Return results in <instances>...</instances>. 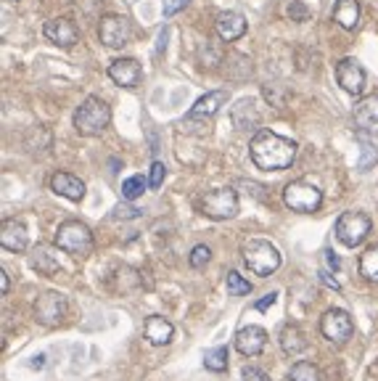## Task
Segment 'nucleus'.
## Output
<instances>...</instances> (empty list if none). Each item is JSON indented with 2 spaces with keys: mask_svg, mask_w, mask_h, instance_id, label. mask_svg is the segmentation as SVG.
<instances>
[{
  "mask_svg": "<svg viewBox=\"0 0 378 381\" xmlns=\"http://www.w3.org/2000/svg\"><path fill=\"white\" fill-rule=\"evenodd\" d=\"M252 162L264 173H281L288 170L297 159V143L291 138H283L273 130H259L249 143Z\"/></svg>",
  "mask_w": 378,
  "mask_h": 381,
  "instance_id": "f257e3e1",
  "label": "nucleus"
},
{
  "mask_svg": "<svg viewBox=\"0 0 378 381\" xmlns=\"http://www.w3.org/2000/svg\"><path fill=\"white\" fill-rule=\"evenodd\" d=\"M112 122V109L106 101H101L98 95H90L80 104V109L74 112V130L85 135V138H95Z\"/></svg>",
  "mask_w": 378,
  "mask_h": 381,
  "instance_id": "f03ea898",
  "label": "nucleus"
},
{
  "mask_svg": "<svg viewBox=\"0 0 378 381\" xmlns=\"http://www.w3.org/2000/svg\"><path fill=\"white\" fill-rule=\"evenodd\" d=\"M241 254H243V262L254 276L267 278L281 267V252L275 249V243L264 241V239H249L243 243Z\"/></svg>",
  "mask_w": 378,
  "mask_h": 381,
  "instance_id": "7ed1b4c3",
  "label": "nucleus"
},
{
  "mask_svg": "<svg viewBox=\"0 0 378 381\" xmlns=\"http://www.w3.org/2000/svg\"><path fill=\"white\" fill-rule=\"evenodd\" d=\"M56 246L61 252L72 254V257H88L93 252V231L80 222V220H67V222H61L56 231Z\"/></svg>",
  "mask_w": 378,
  "mask_h": 381,
  "instance_id": "20e7f679",
  "label": "nucleus"
},
{
  "mask_svg": "<svg viewBox=\"0 0 378 381\" xmlns=\"http://www.w3.org/2000/svg\"><path fill=\"white\" fill-rule=\"evenodd\" d=\"M283 201L288 209L309 215V212H318L323 204V191L318 185L307 183V180H294L283 188Z\"/></svg>",
  "mask_w": 378,
  "mask_h": 381,
  "instance_id": "39448f33",
  "label": "nucleus"
},
{
  "mask_svg": "<svg viewBox=\"0 0 378 381\" xmlns=\"http://www.w3.org/2000/svg\"><path fill=\"white\" fill-rule=\"evenodd\" d=\"M373 228V222L367 218L365 212H344L342 218L336 220V239L344 243V246H349V249H355L360 243L367 239V233Z\"/></svg>",
  "mask_w": 378,
  "mask_h": 381,
  "instance_id": "423d86ee",
  "label": "nucleus"
},
{
  "mask_svg": "<svg viewBox=\"0 0 378 381\" xmlns=\"http://www.w3.org/2000/svg\"><path fill=\"white\" fill-rule=\"evenodd\" d=\"M201 212L212 220H230L238 215V194L233 188H215L201 201Z\"/></svg>",
  "mask_w": 378,
  "mask_h": 381,
  "instance_id": "0eeeda50",
  "label": "nucleus"
},
{
  "mask_svg": "<svg viewBox=\"0 0 378 381\" xmlns=\"http://www.w3.org/2000/svg\"><path fill=\"white\" fill-rule=\"evenodd\" d=\"M67 312H69V302L61 291H46V294H40L37 302H34V318H37V323L43 326L64 323Z\"/></svg>",
  "mask_w": 378,
  "mask_h": 381,
  "instance_id": "6e6552de",
  "label": "nucleus"
},
{
  "mask_svg": "<svg viewBox=\"0 0 378 381\" xmlns=\"http://www.w3.org/2000/svg\"><path fill=\"white\" fill-rule=\"evenodd\" d=\"M320 334L328 342H333V345H344L349 336L355 334V321H352V315L346 310L333 307V310H328L320 318Z\"/></svg>",
  "mask_w": 378,
  "mask_h": 381,
  "instance_id": "1a4fd4ad",
  "label": "nucleus"
},
{
  "mask_svg": "<svg viewBox=\"0 0 378 381\" xmlns=\"http://www.w3.org/2000/svg\"><path fill=\"white\" fill-rule=\"evenodd\" d=\"M98 37H101V43L106 48H122L130 43V37H133V27L127 22L125 16H119V13H106L98 24Z\"/></svg>",
  "mask_w": 378,
  "mask_h": 381,
  "instance_id": "9d476101",
  "label": "nucleus"
},
{
  "mask_svg": "<svg viewBox=\"0 0 378 381\" xmlns=\"http://www.w3.org/2000/svg\"><path fill=\"white\" fill-rule=\"evenodd\" d=\"M365 69L360 67V61L357 58H342L339 64H336V82L342 85L344 93H349V95H363L365 91Z\"/></svg>",
  "mask_w": 378,
  "mask_h": 381,
  "instance_id": "9b49d317",
  "label": "nucleus"
},
{
  "mask_svg": "<svg viewBox=\"0 0 378 381\" xmlns=\"http://www.w3.org/2000/svg\"><path fill=\"white\" fill-rule=\"evenodd\" d=\"M233 345H236V349L243 358H257V355H262L264 347H267V331L262 326H243V328H238Z\"/></svg>",
  "mask_w": 378,
  "mask_h": 381,
  "instance_id": "f8f14e48",
  "label": "nucleus"
},
{
  "mask_svg": "<svg viewBox=\"0 0 378 381\" xmlns=\"http://www.w3.org/2000/svg\"><path fill=\"white\" fill-rule=\"evenodd\" d=\"M43 35H46L50 43H56V46L69 48L80 40V29H77V24L72 22V19L58 16V19H48V22L43 24Z\"/></svg>",
  "mask_w": 378,
  "mask_h": 381,
  "instance_id": "ddd939ff",
  "label": "nucleus"
},
{
  "mask_svg": "<svg viewBox=\"0 0 378 381\" xmlns=\"http://www.w3.org/2000/svg\"><path fill=\"white\" fill-rule=\"evenodd\" d=\"M0 246L6 252H24L29 246V233H27V225L16 218H6L3 225H0Z\"/></svg>",
  "mask_w": 378,
  "mask_h": 381,
  "instance_id": "4468645a",
  "label": "nucleus"
},
{
  "mask_svg": "<svg viewBox=\"0 0 378 381\" xmlns=\"http://www.w3.org/2000/svg\"><path fill=\"white\" fill-rule=\"evenodd\" d=\"M109 77L122 88H137L143 80V67L135 58H116L109 64Z\"/></svg>",
  "mask_w": 378,
  "mask_h": 381,
  "instance_id": "2eb2a0df",
  "label": "nucleus"
},
{
  "mask_svg": "<svg viewBox=\"0 0 378 381\" xmlns=\"http://www.w3.org/2000/svg\"><path fill=\"white\" fill-rule=\"evenodd\" d=\"M355 127L363 135H376L378 138V95H367L355 106Z\"/></svg>",
  "mask_w": 378,
  "mask_h": 381,
  "instance_id": "dca6fc26",
  "label": "nucleus"
},
{
  "mask_svg": "<svg viewBox=\"0 0 378 381\" xmlns=\"http://www.w3.org/2000/svg\"><path fill=\"white\" fill-rule=\"evenodd\" d=\"M217 35L225 40V43H233V40H238V37L246 35V16L238 11H222L217 16Z\"/></svg>",
  "mask_w": 378,
  "mask_h": 381,
  "instance_id": "f3484780",
  "label": "nucleus"
},
{
  "mask_svg": "<svg viewBox=\"0 0 378 381\" xmlns=\"http://www.w3.org/2000/svg\"><path fill=\"white\" fill-rule=\"evenodd\" d=\"M50 188L56 191L58 196L69 199V201H80L85 196V183L72 173H56L50 178Z\"/></svg>",
  "mask_w": 378,
  "mask_h": 381,
  "instance_id": "a211bd4d",
  "label": "nucleus"
},
{
  "mask_svg": "<svg viewBox=\"0 0 378 381\" xmlns=\"http://www.w3.org/2000/svg\"><path fill=\"white\" fill-rule=\"evenodd\" d=\"M143 334L149 339L151 345H170L172 336H175V326L167 321V318H161V315H149L146 318V323H143Z\"/></svg>",
  "mask_w": 378,
  "mask_h": 381,
  "instance_id": "6ab92c4d",
  "label": "nucleus"
},
{
  "mask_svg": "<svg viewBox=\"0 0 378 381\" xmlns=\"http://www.w3.org/2000/svg\"><path fill=\"white\" fill-rule=\"evenodd\" d=\"M228 104V91H212L201 95L194 106H191V112H188V119H198V116H215L222 109V106Z\"/></svg>",
  "mask_w": 378,
  "mask_h": 381,
  "instance_id": "aec40b11",
  "label": "nucleus"
},
{
  "mask_svg": "<svg viewBox=\"0 0 378 381\" xmlns=\"http://www.w3.org/2000/svg\"><path fill=\"white\" fill-rule=\"evenodd\" d=\"M307 334L302 331V326L297 323H286L281 328V349L286 352L288 358H297L307 349Z\"/></svg>",
  "mask_w": 378,
  "mask_h": 381,
  "instance_id": "412c9836",
  "label": "nucleus"
},
{
  "mask_svg": "<svg viewBox=\"0 0 378 381\" xmlns=\"http://www.w3.org/2000/svg\"><path fill=\"white\" fill-rule=\"evenodd\" d=\"M32 267L37 273H43V276H53L61 270V262H58V246H48V243H37L34 246V254H32Z\"/></svg>",
  "mask_w": 378,
  "mask_h": 381,
  "instance_id": "4be33fe9",
  "label": "nucleus"
},
{
  "mask_svg": "<svg viewBox=\"0 0 378 381\" xmlns=\"http://www.w3.org/2000/svg\"><path fill=\"white\" fill-rule=\"evenodd\" d=\"M230 119H233V125L241 127V130H249V127H257L259 125V109L254 104L252 98H241L238 104L233 106V112H230Z\"/></svg>",
  "mask_w": 378,
  "mask_h": 381,
  "instance_id": "5701e85b",
  "label": "nucleus"
},
{
  "mask_svg": "<svg viewBox=\"0 0 378 381\" xmlns=\"http://www.w3.org/2000/svg\"><path fill=\"white\" fill-rule=\"evenodd\" d=\"M333 22L344 29H355L360 24V0H339L333 6Z\"/></svg>",
  "mask_w": 378,
  "mask_h": 381,
  "instance_id": "b1692460",
  "label": "nucleus"
},
{
  "mask_svg": "<svg viewBox=\"0 0 378 381\" xmlns=\"http://www.w3.org/2000/svg\"><path fill=\"white\" fill-rule=\"evenodd\" d=\"M228 360H230L228 347H212V349H206L204 355V368L215 370V373H225L228 370Z\"/></svg>",
  "mask_w": 378,
  "mask_h": 381,
  "instance_id": "393cba45",
  "label": "nucleus"
},
{
  "mask_svg": "<svg viewBox=\"0 0 378 381\" xmlns=\"http://www.w3.org/2000/svg\"><path fill=\"white\" fill-rule=\"evenodd\" d=\"M360 276L378 283V246H367L360 254Z\"/></svg>",
  "mask_w": 378,
  "mask_h": 381,
  "instance_id": "a878e982",
  "label": "nucleus"
},
{
  "mask_svg": "<svg viewBox=\"0 0 378 381\" xmlns=\"http://www.w3.org/2000/svg\"><path fill=\"white\" fill-rule=\"evenodd\" d=\"M288 381H320V368L315 363H307V360H299L291 366L288 370Z\"/></svg>",
  "mask_w": 378,
  "mask_h": 381,
  "instance_id": "bb28decb",
  "label": "nucleus"
},
{
  "mask_svg": "<svg viewBox=\"0 0 378 381\" xmlns=\"http://www.w3.org/2000/svg\"><path fill=\"white\" fill-rule=\"evenodd\" d=\"M225 289H228L230 297H243V294L252 291V283L241 276V273L230 270V273H225Z\"/></svg>",
  "mask_w": 378,
  "mask_h": 381,
  "instance_id": "cd10ccee",
  "label": "nucleus"
},
{
  "mask_svg": "<svg viewBox=\"0 0 378 381\" xmlns=\"http://www.w3.org/2000/svg\"><path fill=\"white\" fill-rule=\"evenodd\" d=\"M146 188H149V180L143 175H133V178H127L125 183H122V196L127 201H135L137 196H143Z\"/></svg>",
  "mask_w": 378,
  "mask_h": 381,
  "instance_id": "c85d7f7f",
  "label": "nucleus"
},
{
  "mask_svg": "<svg viewBox=\"0 0 378 381\" xmlns=\"http://www.w3.org/2000/svg\"><path fill=\"white\" fill-rule=\"evenodd\" d=\"M376 162H378V151L373 149V143L363 140V159L357 162V170H360V173H367Z\"/></svg>",
  "mask_w": 378,
  "mask_h": 381,
  "instance_id": "c756f323",
  "label": "nucleus"
},
{
  "mask_svg": "<svg viewBox=\"0 0 378 381\" xmlns=\"http://www.w3.org/2000/svg\"><path fill=\"white\" fill-rule=\"evenodd\" d=\"M209 260H212V249H209L206 243H198V246H194V249H191V257H188L191 267H204Z\"/></svg>",
  "mask_w": 378,
  "mask_h": 381,
  "instance_id": "7c9ffc66",
  "label": "nucleus"
},
{
  "mask_svg": "<svg viewBox=\"0 0 378 381\" xmlns=\"http://www.w3.org/2000/svg\"><path fill=\"white\" fill-rule=\"evenodd\" d=\"M288 19H291V22H307L309 8L302 0H291V6H288Z\"/></svg>",
  "mask_w": 378,
  "mask_h": 381,
  "instance_id": "2f4dec72",
  "label": "nucleus"
},
{
  "mask_svg": "<svg viewBox=\"0 0 378 381\" xmlns=\"http://www.w3.org/2000/svg\"><path fill=\"white\" fill-rule=\"evenodd\" d=\"M164 175H167V167L161 162H154L151 164V173H149V185L151 188H159L164 183Z\"/></svg>",
  "mask_w": 378,
  "mask_h": 381,
  "instance_id": "473e14b6",
  "label": "nucleus"
},
{
  "mask_svg": "<svg viewBox=\"0 0 378 381\" xmlns=\"http://www.w3.org/2000/svg\"><path fill=\"white\" fill-rule=\"evenodd\" d=\"M191 0H164V6H161V11H164V16L170 19V16H175V13H180L188 6Z\"/></svg>",
  "mask_w": 378,
  "mask_h": 381,
  "instance_id": "72a5a7b5",
  "label": "nucleus"
},
{
  "mask_svg": "<svg viewBox=\"0 0 378 381\" xmlns=\"http://www.w3.org/2000/svg\"><path fill=\"white\" fill-rule=\"evenodd\" d=\"M241 376H243V381H270V376L264 370L252 368V366H246V368L241 370Z\"/></svg>",
  "mask_w": 378,
  "mask_h": 381,
  "instance_id": "f704fd0d",
  "label": "nucleus"
},
{
  "mask_svg": "<svg viewBox=\"0 0 378 381\" xmlns=\"http://www.w3.org/2000/svg\"><path fill=\"white\" fill-rule=\"evenodd\" d=\"M275 300H278V294H275V291H270L264 300H259L257 305H254V310H267V307H273V305H275Z\"/></svg>",
  "mask_w": 378,
  "mask_h": 381,
  "instance_id": "c9c22d12",
  "label": "nucleus"
},
{
  "mask_svg": "<svg viewBox=\"0 0 378 381\" xmlns=\"http://www.w3.org/2000/svg\"><path fill=\"white\" fill-rule=\"evenodd\" d=\"M140 215V209L135 207H116L114 209V218H137Z\"/></svg>",
  "mask_w": 378,
  "mask_h": 381,
  "instance_id": "e433bc0d",
  "label": "nucleus"
},
{
  "mask_svg": "<svg viewBox=\"0 0 378 381\" xmlns=\"http://www.w3.org/2000/svg\"><path fill=\"white\" fill-rule=\"evenodd\" d=\"M320 281H323V283H325V286H331L333 291H339V289H342V286H339V281H336V278H333L331 273H325V270H323V273H320Z\"/></svg>",
  "mask_w": 378,
  "mask_h": 381,
  "instance_id": "4c0bfd02",
  "label": "nucleus"
},
{
  "mask_svg": "<svg viewBox=\"0 0 378 381\" xmlns=\"http://www.w3.org/2000/svg\"><path fill=\"white\" fill-rule=\"evenodd\" d=\"M325 262H328V267H333V270H339V267H342V262H339L336 252H325Z\"/></svg>",
  "mask_w": 378,
  "mask_h": 381,
  "instance_id": "58836bf2",
  "label": "nucleus"
},
{
  "mask_svg": "<svg viewBox=\"0 0 378 381\" xmlns=\"http://www.w3.org/2000/svg\"><path fill=\"white\" fill-rule=\"evenodd\" d=\"M0 291L8 294V273L6 270H0Z\"/></svg>",
  "mask_w": 378,
  "mask_h": 381,
  "instance_id": "ea45409f",
  "label": "nucleus"
}]
</instances>
